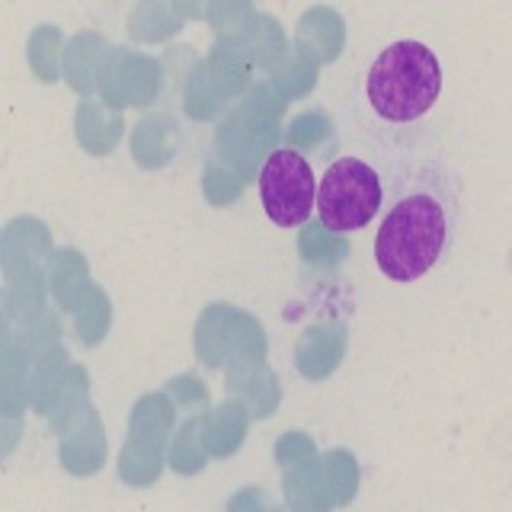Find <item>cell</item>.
Masks as SVG:
<instances>
[{
    "label": "cell",
    "mask_w": 512,
    "mask_h": 512,
    "mask_svg": "<svg viewBox=\"0 0 512 512\" xmlns=\"http://www.w3.org/2000/svg\"><path fill=\"white\" fill-rule=\"evenodd\" d=\"M349 253V244L343 240V234H333L327 231L324 224H311V228H304L301 234V256L304 263L311 266H336L343 263Z\"/></svg>",
    "instance_id": "26"
},
{
    "label": "cell",
    "mask_w": 512,
    "mask_h": 512,
    "mask_svg": "<svg viewBox=\"0 0 512 512\" xmlns=\"http://www.w3.org/2000/svg\"><path fill=\"white\" fill-rule=\"evenodd\" d=\"M23 439V416L0 413V461H4Z\"/></svg>",
    "instance_id": "34"
},
{
    "label": "cell",
    "mask_w": 512,
    "mask_h": 512,
    "mask_svg": "<svg viewBox=\"0 0 512 512\" xmlns=\"http://www.w3.org/2000/svg\"><path fill=\"white\" fill-rule=\"evenodd\" d=\"M384 199L381 176L372 164L359 157H340L327 167L317 186V215L320 224L333 234H349L365 228L378 215Z\"/></svg>",
    "instance_id": "4"
},
{
    "label": "cell",
    "mask_w": 512,
    "mask_h": 512,
    "mask_svg": "<svg viewBox=\"0 0 512 512\" xmlns=\"http://www.w3.org/2000/svg\"><path fill=\"white\" fill-rule=\"evenodd\" d=\"M263 212L279 228H298L311 218L317 202V180L308 157L295 148H279L260 167Z\"/></svg>",
    "instance_id": "6"
},
{
    "label": "cell",
    "mask_w": 512,
    "mask_h": 512,
    "mask_svg": "<svg viewBox=\"0 0 512 512\" xmlns=\"http://www.w3.org/2000/svg\"><path fill=\"white\" fill-rule=\"evenodd\" d=\"M442 64L429 45L400 39L375 58L365 77V96L375 116L391 125L420 122L439 103Z\"/></svg>",
    "instance_id": "2"
},
{
    "label": "cell",
    "mask_w": 512,
    "mask_h": 512,
    "mask_svg": "<svg viewBox=\"0 0 512 512\" xmlns=\"http://www.w3.org/2000/svg\"><path fill=\"white\" fill-rule=\"evenodd\" d=\"M29 407V356L16 340H0V413L23 416Z\"/></svg>",
    "instance_id": "17"
},
{
    "label": "cell",
    "mask_w": 512,
    "mask_h": 512,
    "mask_svg": "<svg viewBox=\"0 0 512 512\" xmlns=\"http://www.w3.org/2000/svg\"><path fill=\"white\" fill-rule=\"evenodd\" d=\"M90 404V378H87V368L84 365H74L68 368V375H64L61 388L52 400V407H48L45 420L52 426L55 436H61L64 429H68L80 413H84Z\"/></svg>",
    "instance_id": "19"
},
{
    "label": "cell",
    "mask_w": 512,
    "mask_h": 512,
    "mask_svg": "<svg viewBox=\"0 0 512 512\" xmlns=\"http://www.w3.org/2000/svg\"><path fill=\"white\" fill-rule=\"evenodd\" d=\"M173 29H176V20L167 13V7L160 4V0H141L135 13L128 16V32L141 42H157V39L170 36Z\"/></svg>",
    "instance_id": "27"
},
{
    "label": "cell",
    "mask_w": 512,
    "mask_h": 512,
    "mask_svg": "<svg viewBox=\"0 0 512 512\" xmlns=\"http://www.w3.org/2000/svg\"><path fill=\"white\" fill-rule=\"evenodd\" d=\"M208 77H212V84L221 96H231L237 93L240 87L247 84V68H244V61L237 58V52H231V45H218L212 58H208Z\"/></svg>",
    "instance_id": "29"
},
{
    "label": "cell",
    "mask_w": 512,
    "mask_h": 512,
    "mask_svg": "<svg viewBox=\"0 0 512 512\" xmlns=\"http://www.w3.org/2000/svg\"><path fill=\"white\" fill-rule=\"evenodd\" d=\"M77 141L80 148L93 157H103L119 144L122 138V112L109 109L106 103L84 100L77 106Z\"/></svg>",
    "instance_id": "15"
},
{
    "label": "cell",
    "mask_w": 512,
    "mask_h": 512,
    "mask_svg": "<svg viewBox=\"0 0 512 512\" xmlns=\"http://www.w3.org/2000/svg\"><path fill=\"white\" fill-rule=\"evenodd\" d=\"M96 90L116 112L125 106H148L160 90V64L128 48H106L100 74H96Z\"/></svg>",
    "instance_id": "7"
},
{
    "label": "cell",
    "mask_w": 512,
    "mask_h": 512,
    "mask_svg": "<svg viewBox=\"0 0 512 512\" xmlns=\"http://www.w3.org/2000/svg\"><path fill=\"white\" fill-rule=\"evenodd\" d=\"M68 368H71V359H68V349L61 343L29 356V407L39 416H45L48 407H52Z\"/></svg>",
    "instance_id": "16"
},
{
    "label": "cell",
    "mask_w": 512,
    "mask_h": 512,
    "mask_svg": "<svg viewBox=\"0 0 512 512\" xmlns=\"http://www.w3.org/2000/svg\"><path fill=\"white\" fill-rule=\"evenodd\" d=\"M320 464H324V474H327L336 509L349 506L359 493V461H356V455L346 452V448H333V452L320 455Z\"/></svg>",
    "instance_id": "24"
},
{
    "label": "cell",
    "mask_w": 512,
    "mask_h": 512,
    "mask_svg": "<svg viewBox=\"0 0 512 512\" xmlns=\"http://www.w3.org/2000/svg\"><path fill=\"white\" fill-rule=\"evenodd\" d=\"M228 391L234 400H240V404L247 407L250 416H256V420H266V416L276 413L279 400H282V384L266 368V362L244 368V372H231Z\"/></svg>",
    "instance_id": "14"
},
{
    "label": "cell",
    "mask_w": 512,
    "mask_h": 512,
    "mask_svg": "<svg viewBox=\"0 0 512 512\" xmlns=\"http://www.w3.org/2000/svg\"><path fill=\"white\" fill-rule=\"evenodd\" d=\"M52 231L39 218H13L0 231V269L7 279V301L13 324H29L45 314L48 263H52Z\"/></svg>",
    "instance_id": "3"
},
{
    "label": "cell",
    "mask_w": 512,
    "mask_h": 512,
    "mask_svg": "<svg viewBox=\"0 0 512 512\" xmlns=\"http://www.w3.org/2000/svg\"><path fill=\"white\" fill-rule=\"evenodd\" d=\"M250 429V413L240 400H224V404L212 407L202 416V436L208 458H231L247 439Z\"/></svg>",
    "instance_id": "10"
},
{
    "label": "cell",
    "mask_w": 512,
    "mask_h": 512,
    "mask_svg": "<svg viewBox=\"0 0 512 512\" xmlns=\"http://www.w3.org/2000/svg\"><path fill=\"white\" fill-rule=\"evenodd\" d=\"M218 100H221V93L215 90L212 77H208V68H205V64H196V71H192L189 80H186V96H183L186 112L192 119L205 122V119H212L218 112V106H221Z\"/></svg>",
    "instance_id": "28"
},
{
    "label": "cell",
    "mask_w": 512,
    "mask_h": 512,
    "mask_svg": "<svg viewBox=\"0 0 512 512\" xmlns=\"http://www.w3.org/2000/svg\"><path fill=\"white\" fill-rule=\"evenodd\" d=\"M458 221V180L445 160H423L394 186L375 237L378 269L391 282H416L452 244Z\"/></svg>",
    "instance_id": "1"
},
{
    "label": "cell",
    "mask_w": 512,
    "mask_h": 512,
    "mask_svg": "<svg viewBox=\"0 0 512 512\" xmlns=\"http://www.w3.org/2000/svg\"><path fill=\"white\" fill-rule=\"evenodd\" d=\"M173 426H176V407L164 391L144 394L132 407L128 436L119 452V477L128 487H151L160 477Z\"/></svg>",
    "instance_id": "5"
},
{
    "label": "cell",
    "mask_w": 512,
    "mask_h": 512,
    "mask_svg": "<svg viewBox=\"0 0 512 512\" xmlns=\"http://www.w3.org/2000/svg\"><path fill=\"white\" fill-rule=\"evenodd\" d=\"M74 314V333L84 346H100L112 324V304L100 285H90V292L80 298V304L71 311Z\"/></svg>",
    "instance_id": "22"
},
{
    "label": "cell",
    "mask_w": 512,
    "mask_h": 512,
    "mask_svg": "<svg viewBox=\"0 0 512 512\" xmlns=\"http://www.w3.org/2000/svg\"><path fill=\"white\" fill-rule=\"evenodd\" d=\"M343 352H346V330L340 324L311 327L298 340V352H295L298 372L308 381H324L343 362Z\"/></svg>",
    "instance_id": "9"
},
{
    "label": "cell",
    "mask_w": 512,
    "mask_h": 512,
    "mask_svg": "<svg viewBox=\"0 0 512 512\" xmlns=\"http://www.w3.org/2000/svg\"><path fill=\"white\" fill-rule=\"evenodd\" d=\"M61 464L74 477H90L106 464V429L96 407H87L61 432Z\"/></svg>",
    "instance_id": "8"
},
{
    "label": "cell",
    "mask_w": 512,
    "mask_h": 512,
    "mask_svg": "<svg viewBox=\"0 0 512 512\" xmlns=\"http://www.w3.org/2000/svg\"><path fill=\"white\" fill-rule=\"evenodd\" d=\"M10 324H13V314H10V301H7V292L0 288V340H7L10 333Z\"/></svg>",
    "instance_id": "35"
},
{
    "label": "cell",
    "mask_w": 512,
    "mask_h": 512,
    "mask_svg": "<svg viewBox=\"0 0 512 512\" xmlns=\"http://www.w3.org/2000/svg\"><path fill=\"white\" fill-rule=\"evenodd\" d=\"M208 464V448L202 436V416H189V420L176 429L170 442V468L183 477L199 474Z\"/></svg>",
    "instance_id": "23"
},
{
    "label": "cell",
    "mask_w": 512,
    "mask_h": 512,
    "mask_svg": "<svg viewBox=\"0 0 512 512\" xmlns=\"http://www.w3.org/2000/svg\"><path fill=\"white\" fill-rule=\"evenodd\" d=\"M173 141H176V125L170 116H148L141 119L135 135H132V154L141 167H164L173 157Z\"/></svg>",
    "instance_id": "20"
},
{
    "label": "cell",
    "mask_w": 512,
    "mask_h": 512,
    "mask_svg": "<svg viewBox=\"0 0 512 512\" xmlns=\"http://www.w3.org/2000/svg\"><path fill=\"white\" fill-rule=\"evenodd\" d=\"M61 29L58 26H39L29 36V64L39 80L52 84L61 74Z\"/></svg>",
    "instance_id": "25"
},
{
    "label": "cell",
    "mask_w": 512,
    "mask_h": 512,
    "mask_svg": "<svg viewBox=\"0 0 512 512\" xmlns=\"http://www.w3.org/2000/svg\"><path fill=\"white\" fill-rule=\"evenodd\" d=\"M231 330H234V308L228 304H212L205 308L196 327V352L202 365L208 368H221L228 359V346H231Z\"/></svg>",
    "instance_id": "18"
},
{
    "label": "cell",
    "mask_w": 512,
    "mask_h": 512,
    "mask_svg": "<svg viewBox=\"0 0 512 512\" xmlns=\"http://www.w3.org/2000/svg\"><path fill=\"white\" fill-rule=\"evenodd\" d=\"M164 394L173 400V407H183V410H196L208 400V388L199 375H176L164 388Z\"/></svg>",
    "instance_id": "31"
},
{
    "label": "cell",
    "mask_w": 512,
    "mask_h": 512,
    "mask_svg": "<svg viewBox=\"0 0 512 512\" xmlns=\"http://www.w3.org/2000/svg\"><path fill=\"white\" fill-rule=\"evenodd\" d=\"M106 48L109 45L96 32H80V36L68 42V48L61 52V74L74 93L90 96L96 90V74H100Z\"/></svg>",
    "instance_id": "13"
},
{
    "label": "cell",
    "mask_w": 512,
    "mask_h": 512,
    "mask_svg": "<svg viewBox=\"0 0 512 512\" xmlns=\"http://www.w3.org/2000/svg\"><path fill=\"white\" fill-rule=\"evenodd\" d=\"M224 512H276V509H272V500L263 487H244L231 496Z\"/></svg>",
    "instance_id": "33"
},
{
    "label": "cell",
    "mask_w": 512,
    "mask_h": 512,
    "mask_svg": "<svg viewBox=\"0 0 512 512\" xmlns=\"http://www.w3.org/2000/svg\"><path fill=\"white\" fill-rule=\"evenodd\" d=\"M317 458V448L311 442V436H304V432H285L276 442V461L282 468H298V464Z\"/></svg>",
    "instance_id": "32"
},
{
    "label": "cell",
    "mask_w": 512,
    "mask_h": 512,
    "mask_svg": "<svg viewBox=\"0 0 512 512\" xmlns=\"http://www.w3.org/2000/svg\"><path fill=\"white\" fill-rule=\"evenodd\" d=\"M282 493L292 512H333L336 509L320 458L304 461L298 468H288L282 477Z\"/></svg>",
    "instance_id": "11"
},
{
    "label": "cell",
    "mask_w": 512,
    "mask_h": 512,
    "mask_svg": "<svg viewBox=\"0 0 512 512\" xmlns=\"http://www.w3.org/2000/svg\"><path fill=\"white\" fill-rule=\"evenodd\" d=\"M266 362V333L256 324V317L234 311V330H231V346H228V359L224 368L231 372H244V368L263 365Z\"/></svg>",
    "instance_id": "21"
},
{
    "label": "cell",
    "mask_w": 512,
    "mask_h": 512,
    "mask_svg": "<svg viewBox=\"0 0 512 512\" xmlns=\"http://www.w3.org/2000/svg\"><path fill=\"white\" fill-rule=\"evenodd\" d=\"M90 266L84 260V253L74 247H61L52 253V263H48V288H52V298L58 301L61 311H74L80 298L90 292Z\"/></svg>",
    "instance_id": "12"
},
{
    "label": "cell",
    "mask_w": 512,
    "mask_h": 512,
    "mask_svg": "<svg viewBox=\"0 0 512 512\" xmlns=\"http://www.w3.org/2000/svg\"><path fill=\"white\" fill-rule=\"evenodd\" d=\"M240 189H244V180L228 170L224 164H218V160H208L205 167V196L212 205H228L240 196Z\"/></svg>",
    "instance_id": "30"
}]
</instances>
